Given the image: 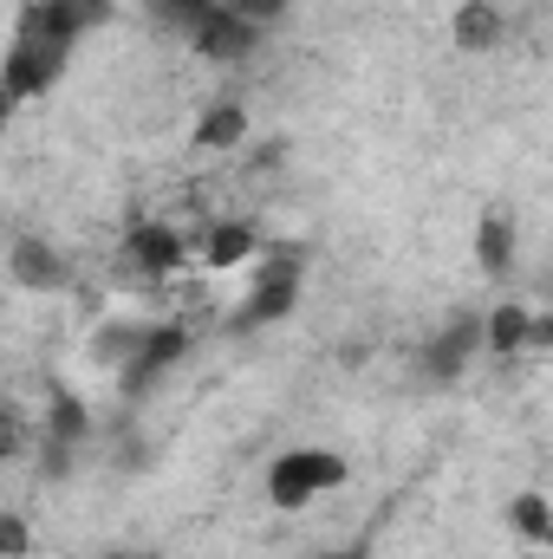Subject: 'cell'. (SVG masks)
Returning <instances> with one entry per match:
<instances>
[{"label": "cell", "instance_id": "obj_1", "mask_svg": "<svg viewBox=\"0 0 553 559\" xmlns=\"http://www.w3.org/2000/svg\"><path fill=\"white\" fill-rule=\"evenodd\" d=\"M72 39H79V33H66L46 0L26 7V20H20V33H13V46H7V66H0V92H7L13 105L52 92V79H59L66 59H72Z\"/></svg>", "mask_w": 553, "mask_h": 559}, {"label": "cell", "instance_id": "obj_2", "mask_svg": "<svg viewBox=\"0 0 553 559\" xmlns=\"http://www.w3.org/2000/svg\"><path fill=\"white\" fill-rule=\"evenodd\" d=\"M339 481H345V462H339V455H326V449H293V455L274 462L268 495H274V508H306L313 495H326V488H339Z\"/></svg>", "mask_w": 553, "mask_h": 559}, {"label": "cell", "instance_id": "obj_3", "mask_svg": "<svg viewBox=\"0 0 553 559\" xmlns=\"http://www.w3.org/2000/svg\"><path fill=\"white\" fill-rule=\"evenodd\" d=\"M293 299H299V254H274L261 280H255V293H248V306L235 312V325H274L293 312Z\"/></svg>", "mask_w": 553, "mask_h": 559}, {"label": "cell", "instance_id": "obj_4", "mask_svg": "<svg viewBox=\"0 0 553 559\" xmlns=\"http://www.w3.org/2000/svg\"><path fill=\"white\" fill-rule=\"evenodd\" d=\"M183 352H189V332H183V325H156V332H143V345L125 358V365H118L125 391H150V384H156V378L183 358Z\"/></svg>", "mask_w": 553, "mask_h": 559}, {"label": "cell", "instance_id": "obj_5", "mask_svg": "<svg viewBox=\"0 0 553 559\" xmlns=\"http://www.w3.org/2000/svg\"><path fill=\"white\" fill-rule=\"evenodd\" d=\"M189 46H196L202 59H222V66H242V59L255 52V26H248V20H235L228 7H215V13H202V20H196V33H189Z\"/></svg>", "mask_w": 553, "mask_h": 559}, {"label": "cell", "instance_id": "obj_6", "mask_svg": "<svg viewBox=\"0 0 553 559\" xmlns=\"http://www.w3.org/2000/svg\"><path fill=\"white\" fill-rule=\"evenodd\" d=\"M475 338H482V325L475 319H449L443 332H436V345H430V378H456L462 365H469V352H475Z\"/></svg>", "mask_w": 553, "mask_h": 559}, {"label": "cell", "instance_id": "obj_7", "mask_svg": "<svg viewBox=\"0 0 553 559\" xmlns=\"http://www.w3.org/2000/svg\"><path fill=\"white\" fill-rule=\"evenodd\" d=\"M13 280H20V286H39V293H46V286H66V261H59L46 241L20 235V241H13Z\"/></svg>", "mask_w": 553, "mask_h": 559}, {"label": "cell", "instance_id": "obj_8", "mask_svg": "<svg viewBox=\"0 0 553 559\" xmlns=\"http://www.w3.org/2000/svg\"><path fill=\"white\" fill-rule=\"evenodd\" d=\"M449 33H456V46L489 52V46H502V7H495V0H469V7L449 20Z\"/></svg>", "mask_w": 553, "mask_h": 559}, {"label": "cell", "instance_id": "obj_9", "mask_svg": "<svg viewBox=\"0 0 553 559\" xmlns=\"http://www.w3.org/2000/svg\"><path fill=\"white\" fill-rule=\"evenodd\" d=\"M475 261H482V274H508V261H515V222L508 215H482V228H475Z\"/></svg>", "mask_w": 553, "mask_h": 559}, {"label": "cell", "instance_id": "obj_10", "mask_svg": "<svg viewBox=\"0 0 553 559\" xmlns=\"http://www.w3.org/2000/svg\"><path fill=\"white\" fill-rule=\"evenodd\" d=\"M248 254H255V228L248 222H215L209 241H202V261L209 267H242Z\"/></svg>", "mask_w": 553, "mask_h": 559}, {"label": "cell", "instance_id": "obj_11", "mask_svg": "<svg viewBox=\"0 0 553 559\" xmlns=\"http://www.w3.org/2000/svg\"><path fill=\"white\" fill-rule=\"evenodd\" d=\"M242 138H248V111H242V105H215V111L196 124V143H209V150H235Z\"/></svg>", "mask_w": 553, "mask_h": 559}, {"label": "cell", "instance_id": "obj_12", "mask_svg": "<svg viewBox=\"0 0 553 559\" xmlns=\"http://www.w3.org/2000/svg\"><path fill=\"white\" fill-rule=\"evenodd\" d=\"M482 338H489L495 352H521V345H528V312H521V306H495L489 325H482Z\"/></svg>", "mask_w": 553, "mask_h": 559}, {"label": "cell", "instance_id": "obj_13", "mask_svg": "<svg viewBox=\"0 0 553 559\" xmlns=\"http://www.w3.org/2000/svg\"><path fill=\"white\" fill-rule=\"evenodd\" d=\"M222 0H150V13L163 20V26H176V33H196V20L202 13H215Z\"/></svg>", "mask_w": 553, "mask_h": 559}, {"label": "cell", "instance_id": "obj_14", "mask_svg": "<svg viewBox=\"0 0 553 559\" xmlns=\"http://www.w3.org/2000/svg\"><path fill=\"white\" fill-rule=\"evenodd\" d=\"M52 7V20L66 26V33H85V26H98L105 13H111V0H46Z\"/></svg>", "mask_w": 553, "mask_h": 559}, {"label": "cell", "instance_id": "obj_15", "mask_svg": "<svg viewBox=\"0 0 553 559\" xmlns=\"http://www.w3.org/2000/svg\"><path fill=\"white\" fill-rule=\"evenodd\" d=\"M508 514H515V527H521L534 547H541V540H553V521H548V501H541V495H521Z\"/></svg>", "mask_w": 553, "mask_h": 559}, {"label": "cell", "instance_id": "obj_16", "mask_svg": "<svg viewBox=\"0 0 553 559\" xmlns=\"http://www.w3.org/2000/svg\"><path fill=\"white\" fill-rule=\"evenodd\" d=\"M33 554V527L20 514H0V559H26Z\"/></svg>", "mask_w": 553, "mask_h": 559}, {"label": "cell", "instance_id": "obj_17", "mask_svg": "<svg viewBox=\"0 0 553 559\" xmlns=\"http://www.w3.org/2000/svg\"><path fill=\"white\" fill-rule=\"evenodd\" d=\"M138 345H143V332H138V325H111V332L98 338V358H111V365H125V358H131Z\"/></svg>", "mask_w": 553, "mask_h": 559}, {"label": "cell", "instance_id": "obj_18", "mask_svg": "<svg viewBox=\"0 0 553 559\" xmlns=\"http://www.w3.org/2000/svg\"><path fill=\"white\" fill-rule=\"evenodd\" d=\"M235 20H248V26H261V20H274V13H286V0H222Z\"/></svg>", "mask_w": 553, "mask_h": 559}, {"label": "cell", "instance_id": "obj_19", "mask_svg": "<svg viewBox=\"0 0 553 559\" xmlns=\"http://www.w3.org/2000/svg\"><path fill=\"white\" fill-rule=\"evenodd\" d=\"M26 436H33V429H26V423L13 417V411H0V462H13V455H20V449H26Z\"/></svg>", "mask_w": 553, "mask_h": 559}, {"label": "cell", "instance_id": "obj_20", "mask_svg": "<svg viewBox=\"0 0 553 559\" xmlns=\"http://www.w3.org/2000/svg\"><path fill=\"white\" fill-rule=\"evenodd\" d=\"M7 118H13V98H7V92H0V131H7Z\"/></svg>", "mask_w": 553, "mask_h": 559}]
</instances>
